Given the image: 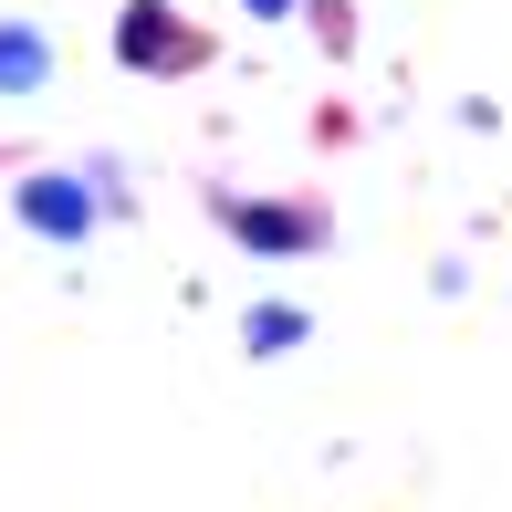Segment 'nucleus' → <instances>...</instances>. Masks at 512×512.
Returning a JSON list of instances; mask_svg holds the SVG:
<instances>
[{
    "label": "nucleus",
    "instance_id": "f257e3e1",
    "mask_svg": "<svg viewBox=\"0 0 512 512\" xmlns=\"http://www.w3.org/2000/svg\"><path fill=\"white\" fill-rule=\"evenodd\" d=\"M11 220L32 230V241H53V251H84L95 220H105V199H95L84 168H32V178H11Z\"/></svg>",
    "mask_w": 512,
    "mask_h": 512
},
{
    "label": "nucleus",
    "instance_id": "f03ea898",
    "mask_svg": "<svg viewBox=\"0 0 512 512\" xmlns=\"http://www.w3.org/2000/svg\"><path fill=\"white\" fill-rule=\"evenodd\" d=\"M209 220H220L241 251H262V262H293V251H324V241H335V220L304 209V199H230V189H209Z\"/></svg>",
    "mask_w": 512,
    "mask_h": 512
},
{
    "label": "nucleus",
    "instance_id": "7ed1b4c3",
    "mask_svg": "<svg viewBox=\"0 0 512 512\" xmlns=\"http://www.w3.org/2000/svg\"><path fill=\"white\" fill-rule=\"evenodd\" d=\"M115 63H126V74H199L209 42L168 11V0H126V11H115Z\"/></svg>",
    "mask_w": 512,
    "mask_h": 512
},
{
    "label": "nucleus",
    "instance_id": "20e7f679",
    "mask_svg": "<svg viewBox=\"0 0 512 512\" xmlns=\"http://www.w3.org/2000/svg\"><path fill=\"white\" fill-rule=\"evenodd\" d=\"M0 95H53V32L42 21H0Z\"/></svg>",
    "mask_w": 512,
    "mask_h": 512
},
{
    "label": "nucleus",
    "instance_id": "39448f33",
    "mask_svg": "<svg viewBox=\"0 0 512 512\" xmlns=\"http://www.w3.org/2000/svg\"><path fill=\"white\" fill-rule=\"evenodd\" d=\"M304 335H314V314H304V304H251V314H241V356H262V366H272V356H293Z\"/></svg>",
    "mask_w": 512,
    "mask_h": 512
},
{
    "label": "nucleus",
    "instance_id": "423d86ee",
    "mask_svg": "<svg viewBox=\"0 0 512 512\" xmlns=\"http://www.w3.org/2000/svg\"><path fill=\"white\" fill-rule=\"evenodd\" d=\"M293 11H304V0H251V21H293Z\"/></svg>",
    "mask_w": 512,
    "mask_h": 512
}]
</instances>
